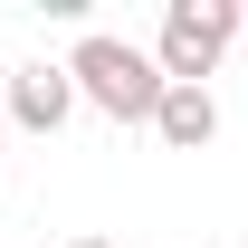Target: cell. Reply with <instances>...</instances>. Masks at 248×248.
Masks as SVG:
<instances>
[{
    "mask_svg": "<svg viewBox=\"0 0 248 248\" xmlns=\"http://www.w3.org/2000/svg\"><path fill=\"white\" fill-rule=\"evenodd\" d=\"M67 86H77V105H95V115H115V124H153L162 67H153V48H134V38L86 29L67 48Z\"/></svg>",
    "mask_w": 248,
    "mask_h": 248,
    "instance_id": "cell-1",
    "label": "cell"
},
{
    "mask_svg": "<svg viewBox=\"0 0 248 248\" xmlns=\"http://www.w3.org/2000/svg\"><path fill=\"white\" fill-rule=\"evenodd\" d=\"M239 38V0H172L162 10V38H153V67L162 86H210L219 58Z\"/></svg>",
    "mask_w": 248,
    "mask_h": 248,
    "instance_id": "cell-2",
    "label": "cell"
},
{
    "mask_svg": "<svg viewBox=\"0 0 248 248\" xmlns=\"http://www.w3.org/2000/svg\"><path fill=\"white\" fill-rule=\"evenodd\" d=\"M0 115L19 124V134H58L67 115H77V86H67V67H10V95H0Z\"/></svg>",
    "mask_w": 248,
    "mask_h": 248,
    "instance_id": "cell-3",
    "label": "cell"
},
{
    "mask_svg": "<svg viewBox=\"0 0 248 248\" xmlns=\"http://www.w3.org/2000/svg\"><path fill=\"white\" fill-rule=\"evenodd\" d=\"M153 134L172 143V153H210V143H219V95H210V86H162Z\"/></svg>",
    "mask_w": 248,
    "mask_h": 248,
    "instance_id": "cell-4",
    "label": "cell"
},
{
    "mask_svg": "<svg viewBox=\"0 0 248 248\" xmlns=\"http://www.w3.org/2000/svg\"><path fill=\"white\" fill-rule=\"evenodd\" d=\"M67 248H115V239H67Z\"/></svg>",
    "mask_w": 248,
    "mask_h": 248,
    "instance_id": "cell-5",
    "label": "cell"
},
{
    "mask_svg": "<svg viewBox=\"0 0 248 248\" xmlns=\"http://www.w3.org/2000/svg\"><path fill=\"white\" fill-rule=\"evenodd\" d=\"M0 95H10V58H0Z\"/></svg>",
    "mask_w": 248,
    "mask_h": 248,
    "instance_id": "cell-6",
    "label": "cell"
},
{
    "mask_svg": "<svg viewBox=\"0 0 248 248\" xmlns=\"http://www.w3.org/2000/svg\"><path fill=\"white\" fill-rule=\"evenodd\" d=\"M0 172H10V153H0Z\"/></svg>",
    "mask_w": 248,
    "mask_h": 248,
    "instance_id": "cell-7",
    "label": "cell"
},
{
    "mask_svg": "<svg viewBox=\"0 0 248 248\" xmlns=\"http://www.w3.org/2000/svg\"><path fill=\"white\" fill-rule=\"evenodd\" d=\"M239 29H248V10H239Z\"/></svg>",
    "mask_w": 248,
    "mask_h": 248,
    "instance_id": "cell-8",
    "label": "cell"
}]
</instances>
